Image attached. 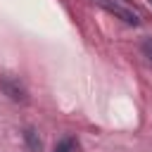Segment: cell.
<instances>
[{"label":"cell","mask_w":152,"mask_h":152,"mask_svg":"<svg viewBox=\"0 0 152 152\" xmlns=\"http://www.w3.org/2000/svg\"><path fill=\"white\" fill-rule=\"evenodd\" d=\"M24 140H26V145H28L31 152H40V138H38V133L33 128H26L24 131Z\"/></svg>","instance_id":"3"},{"label":"cell","mask_w":152,"mask_h":152,"mask_svg":"<svg viewBox=\"0 0 152 152\" xmlns=\"http://www.w3.org/2000/svg\"><path fill=\"white\" fill-rule=\"evenodd\" d=\"M95 5H100L102 10H107L109 14H114V17H119L121 21H126V24H131V26H138L140 24V19H138V14L133 12V10H128V7H124V5H119L116 0H93Z\"/></svg>","instance_id":"1"},{"label":"cell","mask_w":152,"mask_h":152,"mask_svg":"<svg viewBox=\"0 0 152 152\" xmlns=\"http://www.w3.org/2000/svg\"><path fill=\"white\" fill-rule=\"evenodd\" d=\"M0 86H2V90L12 97V100H17V102H26V90L14 81V78H7V76H2L0 78Z\"/></svg>","instance_id":"2"},{"label":"cell","mask_w":152,"mask_h":152,"mask_svg":"<svg viewBox=\"0 0 152 152\" xmlns=\"http://www.w3.org/2000/svg\"><path fill=\"white\" fill-rule=\"evenodd\" d=\"M55 152H78L76 138H64V140H59L57 147H55Z\"/></svg>","instance_id":"4"},{"label":"cell","mask_w":152,"mask_h":152,"mask_svg":"<svg viewBox=\"0 0 152 152\" xmlns=\"http://www.w3.org/2000/svg\"><path fill=\"white\" fill-rule=\"evenodd\" d=\"M140 50H142V55L152 62V38H145V40L140 43Z\"/></svg>","instance_id":"5"}]
</instances>
